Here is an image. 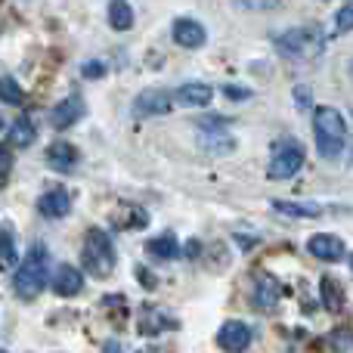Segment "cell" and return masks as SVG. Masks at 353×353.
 <instances>
[{
    "label": "cell",
    "mask_w": 353,
    "mask_h": 353,
    "mask_svg": "<svg viewBox=\"0 0 353 353\" xmlns=\"http://www.w3.org/2000/svg\"><path fill=\"white\" fill-rule=\"evenodd\" d=\"M217 344L223 350H245L251 344V329L245 323H239V319H230V323L220 325Z\"/></svg>",
    "instance_id": "cell-8"
},
{
    "label": "cell",
    "mask_w": 353,
    "mask_h": 353,
    "mask_svg": "<svg viewBox=\"0 0 353 353\" xmlns=\"http://www.w3.org/2000/svg\"><path fill=\"white\" fill-rule=\"evenodd\" d=\"M81 115H84V99H81V97L62 99V103L53 109V128H59V130L72 128V124L78 121Z\"/></svg>",
    "instance_id": "cell-12"
},
{
    "label": "cell",
    "mask_w": 353,
    "mask_h": 353,
    "mask_svg": "<svg viewBox=\"0 0 353 353\" xmlns=\"http://www.w3.org/2000/svg\"><path fill=\"white\" fill-rule=\"evenodd\" d=\"M273 208L279 214H288V217H319L323 214L319 205H294V201H273Z\"/></svg>",
    "instance_id": "cell-19"
},
{
    "label": "cell",
    "mask_w": 353,
    "mask_h": 353,
    "mask_svg": "<svg viewBox=\"0 0 353 353\" xmlns=\"http://www.w3.org/2000/svg\"><path fill=\"white\" fill-rule=\"evenodd\" d=\"M0 128H3V121H0Z\"/></svg>",
    "instance_id": "cell-30"
},
{
    "label": "cell",
    "mask_w": 353,
    "mask_h": 353,
    "mask_svg": "<svg viewBox=\"0 0 353 353\" xmlns=\"http://www.w3.org/2000/svg\"><path fill=\"white\" fill-rule=\"evenodd\" d=\"M171 34H174V41L180 43V47H186V50H195V47H201V43L208 41L205 25L192 22V19H176L174 28H171Z\"/></svg>",
    "instance_id": "cell-10"
},
{
    "label": "cell",
    "mask_w": 353,
    "mask_h": 353,
    "mask_svg": "<svg viewBox=\"0 0 353 353\" xmlns=\"http://www.w3.org/2000/svg\"><path fill=\"white\" fill-rule=\"evenodd\" d=\"M0 99H3V103H10V105H19L25 99V93H22V87H19L12 78H0Z\"/></svg>",
    "instance_id": "cell-21"
},
{
    "label": "cell",
    "mask_w": 353,
    "mask_h": 353,
    "mask_svg": "<svg viewBox=\"0 0 353 353\" xmlns=\"http://www.w3.org/2000/svg\"><path fill=\"white\" fill-rule=\"evenodd\" d=\"M171 109H174V97L168 90H159V87L137 93V99H134V115H140V118L168 115Z\"/></svg>",
    "instance_id": "cell-6"
},
{
    "label": "cell",
    "mask_w": 353,
    "mask_h": 353,
    "mask_svg": "<svg viewBox=\"0 0 353 353\" xmlns=\"http://www.w3.org/2000/svg\"><path fill=\"white\" fill-rule=\"evenodd\" d=\"M34 124H31V118L28 115H19L16 118V124H12V130H10V140L16 143V146H31L34 143Z\"/></svg>",
    "instance_id": "cell-18"
},
{
    "label": "cell",
    "mask_w": 353,
    "mask_h": 353,
    "mask_svg": "<svg viewBox=\"0 0 353 353\" xmlns=\"http://www.w3.org/2000/svg\"><path fill=\"white\" fill-rule=\"evenodd\" d=\"M143 316H146V323H143V332H146V335H159L161 325H165V319H161L159 313L152 310V307H146V310H143Z\"/></svg>",
    "instance_id": "cell-24"
},
{
    "label": "cell",
    "mask_w": 353,
    "mask_h": 353,
    "mask_svg": "<svg viewBox=\"0 0 353 353\" xmlns=\"http://www.w3.org/2000/svg\"><path fill=\"white\" fill-rule=\"evenodd\" d=\"M304 168V149H301V143L288 140V143H279L273 152V159H270L267 165V176H273V180H285V176H294Z\"/></svg>",
    "instance_id": "cell-4"
},
{
    "label": "cell",
    "mask_w": 353,
    "mask_h": 353,
    "mask_svg": "<svg viewBox=\"0 0 353 353\" xmlns=\"http://www.w3.org/2000/svg\"><path fill=\"white\" fill-rule=\"evenodd\" d=\"M226 93H230L232 99H242V97H248V90H232V87H226Z\"/></svg>",
    "instance_id": "cell-27"
},
{
    "label": "cell",
    "mask_w": 353,
    "mask_h": 353,
    "mask_svg": "<svg viewBox=\"0 0 353 353\" xmlns=\"http://www.w3.org/2000/svg\"><path fill=\"white\" fill-rule=\"evenodd\" d=\"M81 288H84V276H81L78 267H72V263H62V267H56V273H53V292L59 294V298H74Z\"/></svg>",
    "instance_id": "cell-7"
},
{
    "label": "cell",
    "mask_w": 353,
    "mask_h": 353,
    "mask_svg": "<svg viewBox=\"0 0 353 353\" xmlns=\"http://www.w3.org/2000/svg\"><path fill=\"white\" fill-rule=\"evenodd\" d=\"M109 25L118 31H128L134 25V10H130L128 0H112L109 3Z\"/></svg>",
    "instance_id": "cell-17"
},
{
    "label": "cell",
    "mask_w": 353,
    "mask_h": 353,
    "mask_svg": "<svg viewBox=\"0 0 353 353\" xmlns=\"http://www.w3.org/2000/svg\"><path fill=\"white\" fill-rule=\"evenodd\" d=\"M47 263H50L47 248L43 245H31V251L25 254V261L16 270V279H12V288H16L19 298L31 301L41 294L43 282H47Z\"/></svg>",
    "instance_id": "cell-2"
},
{
    "label": "cell",
    "mask_w": 353,
    "mask_h": 353,
    "mask_svg": "<svg viewBox=\"0 0 353 353\" xmlns=\"http://www.w3.org/2000/svg\"><path fill=\"white\" fill-rule=\"evenodd\" d=\"M103 72H105L103 62H87V65H84V78H99Z\"/></svg>",
    "instance_id": "cell-26"
},
{
    "label": "cell",
    "mask_w": 353,
    "mask_h": 353,
    "mask_svg": "<svg viewBox=\"0 0 353 353\" xmlns=\"http://www.w3.org/2000/svg\"><path fill=\"white\" fill-rule=\"evenodd\" d=\"M47 161H50V168H56V171H72V168L78 165V149H74L72 143L59 140L47 149Z\"/></svg>",
    "instance_id": "cell-14"
},
{
    "label": "cell",
    "mask_w": 353,
    "mask_h": 353,
    "mask_svg": "<svg viewBox=\"0 0 353 353\" xmlns=\"http://www.w3.org/2000/svg\"><path fill=\"white\" fill-rule=\"evenodd\" d=\"M84 267L93 276H109L115 270V248H112L109 236L103 230H90L84 239Z\"/></svg>",
    "instance_id": "cell-3"
},
{
    "label": "cell",
    "mask_w": 353,
    "mask_h": 353,
    "mask_svg": "<svg viewBox=\"0 0 353 353\" xmlns=\"http://www.w3.org/2000/svg\"><path fill=\"white\" fill-rule=\"evenodd\" d=\"M10 171H12V155H10V149H6V146H0V186L6 183Z\"/></svg>",
    "instance_id": "cell-25"
},
{
    "label": "cell",
    "mask_w": 353,
    "mask_h": 353,
    "mask_svg": "<svg viewBox=\"0 0 353 353\" xmlns=\"http://www.w3.org/2000/svg\"><path fill=\"white\" fill-rule=\"evenodd\" d=\"M313 134H316V149L325 159H338L347 140V121L338 109L332 105H319L313 115Z\"/></svg>",
    "instance_id": "cell-1"
},
{
    "label": "cell",
    "mask_w": 353,
    "mask_h": 353,
    "mask_svg": "<svg viewBox=\"0 0 353 353\" xmlns=\"http://www.w3.org/2000/svg\"><path fill=\"white\" fill-rule=\"evenodd\" d=\"M146 251H149L152 257H159V261H174V257H180V245H176L174 236L149 239V242H146Z\"/></svg>",
    "instance_id": "cell-16"
},
{
    "label": "cell",
    "mask_w": 353,
    "mask_h": 353,
    "mask_svg": "<svg viewBox=\"0 0 353 353\" xmlns=\"http://www.w3.org/2000/svg\"><path fill=\"white\" fill-rule=\"evenodd\" d=\"M335 28H338V34L353 31V3H344L341 10L335 12Z\"/></svg>",
    "instance_id": "cell-23"
},
{
    "label": "cell",
    "mask_w": 353,
    "mask_h": 353,
    "mask_svg": "<svg viewBox=\"0 0 353 353\" xmlns=\"http://www.w3.org/2000/svg\"><path fill=\"white\" fill-rule=\"evenodd\" d=\"M350 270H353V254H350Z\"/></svg>",
    "instance_id": "cell-29"
},
{
    "label": "cell",
    "mask_w": 353,
    "mask_h": 353,
    "mask_svg": "<svg viewBox=\"0 0 353 353\" xmlns=\"http://www.w3.org/2000/svg\"><path fill=\"white\" fill-rule=\"evenodd\" d=\"M176 99H180L183 105H189V109H205V105L214 99V87L201 84V81H195V84H183L180 90H176Z\"/></svg>",
    "instance_id": "cell-11"
},
{
    "label": "cell",
    "mask_w": 353,
    "mask_h": 353,
    "mask_svg": "<svg viewBox=\"0 0 353 353\" xmlns=\"http://www.w3.org/2000/svg\"><path fill=\"white\" fill-rule=\"evenodd\" d=\"M323 304H325V310H332V313H338L341 310V304H344V294L338 292V285H335V279H323Z\"/></svg>",
    "instance_id": "cell-20"
},
{
    "label": "cell",
    "mask_w": 353,
    "mask_h": 353,
    "mask_svg": "<svg viewBox=\"0 0 353 353\" xmlns=\"http://www.w3.org/2000/svg\"><path fill=\"white\" fill-rule=\"evenodd\" d=\"M37 211H41L43 217L59 220L72 211V199H68V192H62V189H53V192H47L41 201H37Z\"/></svg>",
    "instance_id": "cell-13"
},
{
    "label": "cell",
    "mask_w": 353,
    "mask_h": 353,
    "mask_svg": "<svg viewBox=\"0 0 353 353\" xmlns=\"http://www.w3.org/2000/svg\"><path fill=\"white\" fill-rule=\"evenodd\" d=\"M16 263V245H12V232H0V267H12Z\"/></svg>",
    "instance_id": "cell-22"
},
{
    "label": "cell",
    "mask_w": 353,
    "mask_h": 353,
    "mask_svg": "<svg viewBox=\"0 0 353 353\" xmlns=\"http://www.w3.org/2000/svg\"><path fill=\"white\" fill-rule=\"evenodd\" d=\"M307 251H310L313 257H319V261H325V263H335L347 254V245L335 236H313L310 242H307Z\"/></svg>",
    "instance_id": "cell-9"
},
{
    "label": "cell",
    "mask_w": 353,
    "mask_h": 353,
    "mask_svg": "<svg viewBox=\"0 0 353 353\" xmlns=\"http://www.w3.org/2000/svg\"><path fill=\"white\" fill-rule=\"evenodd\" d=\"M186 254H189V257L199 254V242H189V245H186Z\"/></svg>",
    "instance_id": "cell-28"
},
{
    "label": "cell",
    "mask_w": 353,
    "mask_h": 353,
    "mask_svg": "<svg viewBox=\"0 0 353 353\" xmlns=\"http://www.w3.org/2000/svg\"><path fill=\"white\" fill-rule=\"evenodd\" d=\"M279 53L285 59H307V56L319 53V37H313V31L307 28H294V31H285V34L276 41Z\"/></svg>",
    "instance_id": "cell-5"
},
{
    "label": "cell",
    "mask_w": 353,
    "mask_h": 353,
    "mask_svg": "<svg viewBox=\"0 0 353 353\" xmlns=\"http://www.w3.org/2000/svg\"><path fill=\"white\" fill-rule=\"evenodd\" d=\"M279 304V285L273 279H257V288H254V307L257 310H276Z\"/></svg>",
    "instance_id": "cell-15"
}]
</instances>
